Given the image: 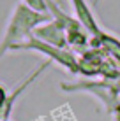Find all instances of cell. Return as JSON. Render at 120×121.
<instances>
[{"label":"cell","mask_w":120,"mask_h":121,"mask_svg":"<svg viewBox=\"0 0 120 121\" xmlns=\"http://www.w3.org/2000/svg\"><path fill=\"white\" fill-rule=\"evenodd\" d=\"M118 90H120V84H118Z\"/></svg>","instance_id":"cell-10"},{"label":"cell","mask_w":120,"mask_h":121,"mask_svg":"<svg viewBox=\"0 0 120 121\" xmlns=\"http://www.w3.org/2000/svg\"><path fill=\"white\" fill-rule=\"evenodd\" d=\"M102 63H104V56L99 53V49H94L78 61V70L83 72L85 76H96V74H101Z\"/></svg>","instance_id":"cell-5"},{"label":"cell","mask_w":120,"mask_h":121,"mask_svg":"<svg viewBox=\"0 0 120 121\" xmlns=\"http://www.w3.org/2000/svg\"><path fill=\"white\" fill-rule=\"evenodd\" d=\"M43 21H48V18L44 14L32 11L25 4H18L14 12H12L9 25H7L5 35H4L2 42H0V56L7 49H14L19 44V40L25 39L37 26V23H43Z\"/></svg>","instance_id":"cell-1"},{"label":"cell","mask_w":120,"mask_h":121,"mask_svg":"<svg viewBox=\"0 0 120 121\" xmlns=\"http://www.w3.org/2000/svg\"><path fill=\"white\" fill-rule=\"evenodd\" d=\"M71 2H72V5H74V11H76V14H78L80 23L83 25V26L92 33L96 39H99V37L102 35V32L99 30V26H97L96 19H94L92 12H90V9H88V5L85 4V0H71Z\"/></svg>","instance_id":"cell-4"},{"label":"cell","mask_w":120,"mask_h":121,"mask_svg":"<svg viewBox=\"0 0 120 121\" xmlns=\"http://www.w3.org/2000/svg\"><path fill=\"white\" fill-rule=\"evenodd\" d=\"M35 39L43 40V42L46 44H51L55 46V48H65V32L64 28H62V25L58 21H51L48 25H44V26L37 28L35 30Z\"/></svg>","instance_id":"cell-3"},{"label":"cell","mask_w":120,"mask_h":121,"mask_svg":"<svg viewBox=\"0 0 120 121\" xmlns=\"http://www.w3.org/2000/svg\"><path fill=\"white\" fill-rule=\"evenodd\" d=\"M7 98H9V97H7V91L0 86V109H2V107L7 104Z\"/></svg>","instance_id":"cell-8"},{"label":"cell","mask_w":120,"mask_h":121,"mask_svg":"<svg viewBox=\"0 0 120 121\" xmlns=\"http://www.w3.org/2000/svg\"><path fill=\"white\" fill-rule=\"evenodd\" d=\"M99 42L102 44V48L106 49V51L110 53V55H113L117 60L120 61V42L115 37H111V35H106V33H102L101 37H99Z\"/></svg>","instance_id":"cell-6"},{"label":"cell","mask_w":120,"mask_h":121,"mask_svg":"<svg viewBox=\"0 0 120 121\" xmlns=\"http://www.w3.org/2000/svg\"><path fill=\"white\" fill-rule=\"evenodd\" d=\"M117 121H120V105L117 107Z\"/></svg>","instance_id":"cell-9"},{"label":"cell","mask_w":120,"mask_h":121,"mask_svg":"<svg viewBox=\"0 0 120 121\" xmlns=\"http://www.w3.org/2000/svg\"><path fill=\"white\" fill-rule=\"evenodd\" d=\"M14 49H35V51H41V53H44V55H48L51 60L58 61L60 65H65L71 72H80V70H78V61H76V58L72 56L71 51L55 48V46L46 44V42H43V40H39V39H34V37H30V40L25 42V44H18Z\"/></svg>","instance_id":"cell-2"},{"label":"cell","mask_w":120,"mask_h":121,"mask_svg":"<svg viewBox=\"0 0 120 121\" xmlns=\"http://www.w3.org/2000/svg\"><path fill=\"white\" fill-rule=\"evenodd\" d=\"M25 5H28L32 11L43 14L46 11V0H25Z\"/></svg>","instance_id":"cell-7"}]
</instances>
